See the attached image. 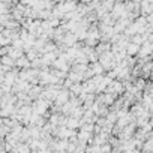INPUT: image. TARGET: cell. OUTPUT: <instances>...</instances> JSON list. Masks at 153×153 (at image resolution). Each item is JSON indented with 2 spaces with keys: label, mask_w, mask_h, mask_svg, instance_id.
I'll use <instances>...</instances> for the list:
<instances>
[{
  "label": "cell",
  "mask_w": 153,
  "mask_h": 153,
  "mask_svg": "<svg viewBox=\"0 0 153 153\" xmlns=\"http://www.w3.org/2000/svg\"><path fill=\"white\" fill-rule=\"evenodd\" d=\"M140 5H141V17L147 18L153 12V2H147V0H144V2H141Z\"/></svg>",
  "instance_id": "cell-1"
},
{
  "label": "cell",
  "mask_w": 153,
  "mask_h": 153,
  "mask_svg": "<svg viewBox=\"0 0 153 153\" xmlns=\"http://www.w3.org/2000/svg\"><path fill=\"white\" fill-rule=\"evenodd\" d=\"M30 68H32V62L27 59V56H26V54L17 60V69L23 71V69H30Z\"/></svg>",
  "instance_id": "cell-2"
},
{
  "label": "cell",
  "mask_w": 153,
  "mask_h": 153,
  "mask_svg": "<svg viewBox=\"0 0 153 153\" xmlns=\"http://www.w3.org/2000/svg\"><path fill=\"white\" fill-rule=\"evenodd\" d=\"M111 48H113V44H111V42H99V45H98L95 50H96V53H98L99 56H102V54H105V53H110Z\"/></svg>",
  "instance_id": "cell-3"
},
{
  "label": "cell",
  "mask_w": 153,
  "mask_h": 153,
  "mask_svg": "<svg viewBox=\"0 0 153 153\" xmlns=\"http://www.w3.org/2000/svg\"><path fill=\"white\" fill-rule=\"evenodd\" d=\"M140 50H141V47H140V45H137V44L131 42V44L128 45V48H126V53H128V56H129V57H137V56H138V53H140Z\"/></svg>",
  "instance_id": "cell-4"
},
{
  "label": "cell",
  "mask_w": 153,
  "mask_h": 153,
  "mask_svg": "<svg viewBox=\"0 0 153 153\" xmlns=\"http://www.w3.org/2000/svg\"><path fill=\"white\" fill-rule=\"evenodd\" d=\"M66 128H68V129H72V131L80 129V128H81V125H80V120H78V119H74V117H68Z\"/></svg>",
  "instance_id": "cell-5"
},
{
  "label": "cell",
  "mask_w": 153,
  "mask_h": 153,
  "mask_svg": "<svg viewBox=\"0 0 153 153\" xmlns=\"http://www.w3.org/2000/svg\"><path fill=\"white\" fill-rule=\"evenodd\" d=\"M90 69L95 72V75H105V69H104V66L98 62V63H92L90 65Z\"/></svg>",
  "instance_id": "cell-6"
},
{
  "label": "cell",
  "mask_w": 153,
  "mask_h": 153,
  "mask_svg": "<svg viewBox=\"0 0 153 153\" xmlns=\"http://www.w3.org/2000/svg\"><path fill=\"white\" fill-rule=\"evenodd\" d=\"M2 65L9 66V68H17V60L12 59L11 56H5V57H2Z\"/></svg>",
  "instance_id": "cell-7"
},
{
  "label": "cell",
  "mask_w": 153,
  "mask_h": 153,
  "mask_svg": "<svg viewBox=\"0 0 153 153\" xmlns=\"http://www.w3.org/2000/svg\"><path fill=\"white\" fill-rule=\"evenodd\" d=\"M101 153H113V147H111V144H104V146H101Z\"/></svg>",
  "instance_id": "cell-8"
}]
</instances>
